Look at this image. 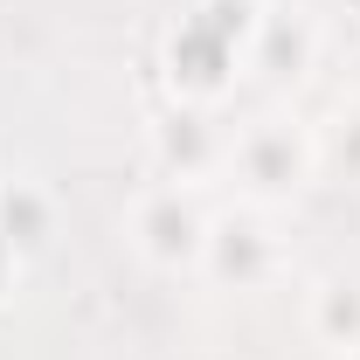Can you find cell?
Listing matches in <instances>:
<instances>
[{
    "instance_id": "6",
    "label": "cell",
    "mask_w": 360,
    "mask_h": 360,
    "mask_svg": "<svg viewBox=\"0 0 360 360\" xmlns=\"http://www.w3.org/2000/svg\"><path fill=\"white\" fill-rule=\"evenodd\" d=\"M305 326H312V340L326 347V354H360V277H326L312 291V312H305Z\"/></svg>"
},
{
    "instance_id": "8",
    "label": "cell",
    "mask_w": 360,
    "mask_h": 360,
    "mask_svg": "<svg viewBox=\"0 0 360 360\" xmlns=\"http://www.w3.org/2000/svg\"><path fill=\"white\" fill-rule=\"evenodd\" d=\"M326 153H340V167L360 174V104H347V111L333 118V132L319 139V160H326Z\"/></svg>"
},
{
    "instance_id": "7",
    "label": "cell",
    "mask_w": 360,
    "mask_h": 360,
    "mask_svg": "<svg viewBox=\"0 0 360 360\" xmlns=\"http://www.w3.org/2000/svg\"><path fill=\"white\" fill-rule=\"evenodd\" d=\"M0 236L21 250V264L49 250V236H56V208H49L42 187H28V180H14V187H0Z\"/></svg>"
},
{
    "instance_id": "3",
    "label": "cell",
    "mask_w": 360,
    "mask_h": 360,
    "mask_svg": "<svg viewBox=\"0 0 360 360\" xmlns=\"http://www.w3.org/2000/svg\"><path fill=\"white\" fill-rule=\"evenodd\" d=\"M277 236H270L264 208H236V215H215L208 222V250H201V270L222 277L236 291H257L270 270H277Z\"/></svg>"
},
{
    "instance_id": "4",
    "label": "cell",
    "mask_w": 360,
    "mask_h": 360,
    "mask_svg": "<svg viewBox=\"0 0 360 360\" xmlns=\"http://www.w3.org/2000/svg\"><path fill=\"white\" fill-rule=\"evenodd\" d=\"M153 153H160L167 180L201 187L208 174H222V167H229V132L201 111V104H180L174 118H160V125H153Z\"/></svg>"
},
{
    "instance_id": "1",
    "label": "cell",
    "mask_w": 360,
    "mask_h": 360,
    "mask_svg": "<svg viewBox=\"0 0 360 360\" xmlns=\"http://www.w3.org/2000/svg\"><path fill=\"white\" fill-rule=\"evenodd\" d=\"M319 167V139L298 125V118H284V111H264V118H250L243 132H229V167L222 174L236 180V194L250 201V208H270V201H291Z\"/></svg>"
},
{
    "instance_id": "9",
    "label": "cell",
    "mask_w": 360,
    "mask_h": 360,
    "mask_svg": "<svg viewBox=\"0 0 360 360\" xmlns=\"http://www.w3.org/2000/svg\"><path fill=\"white\" fill-rule=\"evenodd\" d=\"M14 284H21V250H14V243L0 236V298H7Z\"/></svg>"
},
{
    "instance_id": "10",
    "label": "cell",
    "mask_w": 360,
    "mask_h": 360,
    "mask_svg": "<svg viewBox=\"0 0 360 360\" xmlns=\"http://www.w3.org/2000/svg\"><path fill=\"white\" fill-rule=\"evenodd\" d=\"M347 360H360V354H347Z\"/></svg>"
},
{
    "instance_id": "2",
    "label": "cell",
    "mask_w": 360,
    "mask_h": 360,
    "mask_svg": "<svg viewBox=\"0 0 360 360\" xmlns=\"http://www.w3.org/2000/svg\"><path fill=\"white\" fill-rule=\"evenodd\" d=\"M208 208L187 180H167V187H146L132 201V250L153 270H201V250H208Z\"/></svg>"
},
{
    "instance_id": "5",
    "label": "cell",
    "mask_w": 360,
    "mask_h": 360,
    "mask_svg": "<svg viewBox=\"0 0 360 360\" xmlns=\"http://www.w3.org/2000/svg\"><path fill=\"white\" fill-rule=\"evenodd\" d=\"M312 21L298 14V7H270V14H257V42H250V63L257 70H270V77H298L305 63H312Z\"/></svg>"
}]
</instances>
